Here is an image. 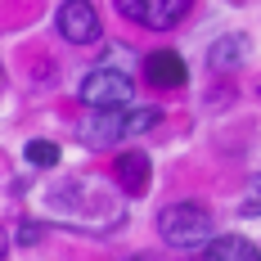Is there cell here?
<instances>
[{
  "mask_svg": "<svg viewBox=\"0 0 261 261\" xmlns=\"http://www.w3.org/2000/svg\"><path fill=\"white\" fill-rule=\"evenodd\" d=\"M162 122V108H95L86 122L77 126L81 144H90V149H108V144H117V140H135V135H144V130H153Z\"/></svg>",
  "mask_w": 261,
  "mask_h": 261,
  "instance_id": "obj_1",
  "label": "cell"
},
{
  "mask_svg": "<svg viewBox=\"0 0 261 261\" xmlns=\"http://www.w3.org/2000/svg\"><path fill=\"white\" fill-rule=\"evenodd\" d=\"M158 234L167 248H185V252H194V248H207L212 239V212L203 203H171V207H162L158 216Z\"/></svg>",
  "mask_w": 261,
  "mask_h": 261,
  "instance_id": "obj_2",
  "label": "cell"
},
{
  "mask_svg": "<svg viewBox=\"0 0 261 261\" xmlns=\"http://www.w3.org/2000/svg\"><path fill=\"white\" fill-rule=\"evenodd\" d=\"M135 99V81L122 68H95L81 81V104L86 108H130Z\"/></svg>",
  "mask_w": 261,
  "mask_h": 261,
  "instance_id": "obj_3",
  "label": "cell"
},
{
  "mask_svg": "<svg viewBox=\"0 0 261 261\" xmlns=\"http://www.w3.org/2000/svg\"><path fill=\"white\" fill-rule=\"evenodd\" d=\"M189 5L194 0H117V14L149 32H171L176 23H185Z\"/></svg>",
  "mask_w": 261,
  "mask_h": 261,
  "instance_id": "obj_4",
  "label": "cell"
},
{
  "mask_svg": "<svg viewBox=\"0 0 261 261\" xmlns=\"http://www.w3.org/2000/svg\"><path fill=\"white\" fill-rule=\"evenodd\" d=\"M54 23H59V36L68 45H95L99 41V14L90 0H63Z\"/></svg>",
  "mask_w": 261,
  "mask_h": 261,
  "instance_id": "obj_5",
  "label": "cell"
},
{
  "mask_svg": "<svg viewBox=\"0 0 261 261\" xmlns=\"http://www.w3.org/2000/svg\"><path fill=\"white\" fill-rule=\"evenodd\" d=\"M144 72H149L153 86L171 90V86H185V59L176 50H153L149 59H144Z\"/></svg>",
  "mask_w": 261,
  "mask_h": 261,
  "instance_id": "obj_6",
  "label": "cell"
},
{
  "mask_svg": "<svg viewBox=\"0 0 261 261\" xmlns=\"http://www.w3.org/2000/svg\"><path fill=\"white\" fill-rule=\"evenodd\" d=\"M203 261H261L257 243H248L243 234H216L203 248Z\"/></svg>",
  "mask_w": 261,
  "mask_h": 261,
  "instance_id": "obj_7",
  "label": "cell"
},
{
  "mask_svg": "<svg viewBox=\"0 0 261 261\" xmlns=\"http://www.w3.org/2000/svg\"><path fill=\"white\" fill-rule=\"evenodd\" d=\"M113 171H117V180H122L126 194H144V189H149V153H140V149L117 153Z\"/></svg>",
  "mask_w": 261,
  "mask_h": 261,
  "instance_id": "obj_8",
  "label": "cell"
},
{
  "mask_svg": "<svg viewBox=\"0 0 261 261\" xmlns=\"http://www.w3.org/2000/svg\"><path fill=\"white\" fill-rule=\"evenodd\" d=\"M243 59H248V41H243L239 32L221 36V41H212V50H207V63L216 68V72H230V68H239Z\"/></svg>",
  "mask_w": 261,
  "mask_h": 261,
  "instance_id": "obj_9",
  "label": "cell"
},
{
  "mask_svg": "<svg viewBox=\"0 0 261 261\" xmlns=\"http://www.w3.org/2000/svg\"><path fill=\"white\" fill-rule=\"evenodd\" d=\"M23 153H27L32 167H54V162H59V144H50V140H32Z\"/></svg>",
  "mask_w": 261,
  "mask_h": 261,
  "instance_id": "obj_10",
  "label": "cell"
},
{
  "mask_svg": "<svg viewBox=\"0 0 261 261\" xmlns=\"http://www.w3.org/2000/svg\"><path fill=\"white\" fill-rule=\"evenodd\" d=\"M243 216H261V176L248 180V194H243Z\"/></svg>",
  "mask_w": 261,
  "mask_h": 261,
  "instance_id": "obj_11",
  "label": "cell"
},
{
  "mask_svg": "<svg viewBox=\"0 0 261 261\" xmlns=\"http://www.w3.org/2000/svg\"><path fill=\"white\" fill-rule=\"evenodd\" d=\"M5 252H9V234L0 230V261H5Z\"/></svg>",
  "mask_w": 261,
  "mask_h": 261,
  "instance_id": "obj_12",
  "label": "cell"
}]
</instances>
